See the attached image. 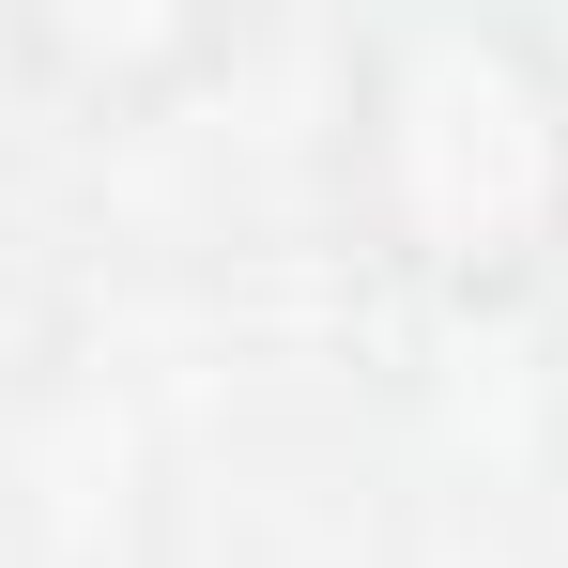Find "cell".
I'll return each instance as SVG.
<instances>
[{"instance_id":"6da1fadb","label":"cell","mask_w":568,"mask_h":568,"mask_svg":"<svg viewBox=\"0 0 568 568\" xmlns=\"http://www.w3.org/2000/svg\"><path fill=\"white\" fill-rule=\"evenodd\" d=\"M338 231L415 307L568 292V47L538 16H369L323 139Z\"/></svg>"},{"instance_id":"7a4b0ae2","label":"cell","mask_w":568,"mask_h":568,"mask_svg":"<svg viewBox=\"0 0 568 568\" xmlns=\"http://www.w3.org/2000/svg\"><path fill=\"white\" fill-rule=\"evenodd\" d=\"M16 62H78L93 108H139L154 78H200V62H215V31H16Z\"/></svg>"}]
</instances>
